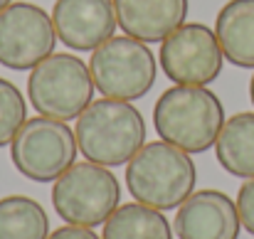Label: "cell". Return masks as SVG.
Wrapping results in <instances>:
<instances>
[{
	"label": "cell",
	"mask_w": 254,
	"mask_h": 239,
	"mask_svg": "<svg viewBox=\"0 0 254 239\" xmlns=\"http://www.w3.org/2000/svg\"><path fill=\"white\" fill-rule=\"evenodd\" d=\"M250 99H252V104H254V77H252V81H250Z\"/></svg>",
	"instance_id": "20"
},
{
	"label": "cell",
	"mask_w": 254,
	"mask_h": 239,
	"mask_svg": "<svg viewBox=\"0 0 254 239\" xmlns=\"http://www.w3.org/2000/svg\"><path fill=\"white\" fill-rule=\"evenodd\" d=\"M50 217L45 207L27 195L0 200V239H47Z\"/></svg>",
	"instance_id": "16"
},
{
	"label": "cell",
	"mask_w": 254,
	"mask_h": 239,
	"mask_svg": "<svg viewBox=\"0 0 254 239\" xmlns=\"http://www.w3.org/2000/svg\"><path fill=\"white\" fill-rule=\"evenodd\" d=\"M217 163L235 178H254V114H235L215 141Z\"/></svg>",
	"instance_id": "14"
},
{
	"label": "cell",
	"mask_w": 254,
	"mask_h": 239,
	"mask_svg": "<svg viewBox=\"0 0 254 239\" xmlns=\"http://www.w3.org/2000/svg\"><path fill=\"white\" fill-rule=\"evenodd\" d=\"M27 121V104L12 81L0 77V148L10 146L22 123Z\"/></svg>",
	"instance_id": "17"
},
{
	"label": "cell",
	"mask_w": 254,
	"mask_h": 239,
	"mask_svg": "<svg viewBox=\"0 0 254 239\" xmlns=\"http://www.w3.org/2000/svg\"><path fill=\"white\" fill-rule=\"evenodd\" d=\"M161 69L175 84L207 86L222 72L225 55L217 35L202 22H188L161 42Z\"/></svg>",
	"instance_id": "9"
},
{
	"label": "cell",
	"mask_w": 254,
	"mask_h": 239,
	"mask_svg": "<svg viewBox=\"0 0 254 239\" xmlns=\"http://www.w3.org/2000/svg\"><path fill=\"white\" fill-rule=\"evenodd\" d=\"M10 2H12V0H0V12H2V10H5V7H7Z\"/></svg>",
	"instance_id": "21"
},
{
	"label": "cell",
	"mask_w": 254,
	"mask_h": 239,
	"mask_svg": "<svg viewBox=\"0 0 254 239\" xmlns=\"http://www.w3.org/2000/svg\"><path fill=\"white\" fill-rule=\"evenodd\" d=\"M121 202V185L116 175L96 163H74L52 187L55 212L77 227H99L111 217Z\"/></svg>",
	"instance_id": "4"
},
{
	"label": "cell",
	"mask_w": 254,
	"mask_h": 239,
	"mask_svg": "<svg viewBox=\"0 0 254 239\" xmlns=\"http://www.w3.org/2000/svg\"><path fill=\"white\" fill-rule=\"evenodd\" d=\"M47 239H101L96 237L89 227H77V225H67V227H60L57 232H52Z\"/></svg>",
	"instance_id": "19"
},
{
	"label": "cell",
	"mask_w": 254,
	"mask_h": 239,
	"mask_svg": "<svg viewBox=\"0 0 254 239\" xmlns=\"http://www.w3.org/2000/svg\"><path fill=\"white\" fill-rule=\"evenodd\" d=\"M215 35L230 64L254 69V0H230L215 20Z\"/></svg>",
	"instance_id": "13"
},
{
	"label": "cell",
	"mask_w": 254,
	"mask_h": 239,
	"mask_svg": "<svg viewBox=\"0 0 254 239\" xmlns=\"http://www.w3.org/2000/svg\"><path fill=\"white\" fill-rule=\"evenodd\" d=\"M52 22L62 45L77 52H94L119 27L114 0H57Z\"/></svg>",
	"instance_id": "10"
},
{
	"label": "cell",
	"mask_w": 254,
	"mask_h": 239,
	"mask_svg": "<svg viewBox=\"0 0 254 239\" xmlns=\"http://www.w3.org/2000/svg\"><path fill=\"white\" fill-rule=\"evenodd\" d=\"M89 72L94 86L104 96L136 101L153 89L158 62L146 42L124 35L111 37L94 50L89 60Z\"/></svg>",
	"instance_id": "6"
},
{
	"label": "cell",
	"mask_w": 254,
	"mask_h": 239,
	"mask_svg": "<svg viewBox=\"0 0 254 239\" xmlns=\"http://www.w3.org/2000/svg\"><path fill=\"white\" fill-rule=\"evenodd\" d=\"M77 136L67 121L35 116L22 123L10 143V158L20 175L32 182H52L77 160Z\"/></svg>",
	"instance_id": "7"
},
{
	"label": "cell",
	"mask_w": 254,
	"mask_h": 239,
	"mask_svg": "<svg viewBox=\"0 0 254 239\" xmlns=\"http://www.w3.org/2000/svg\"><path fill=\"white\" fill-rule=\"evenodd\" d=\"M52 17L35 2H10L0 12V64L15 72L35 69L55 52Z\"/></svg>",
	"instance_id": "8"
},
{
	"label": "cell",
	"mask_w": 254,
	"mask_h": 239,
	"mask_svg": "<svg viewBox=\"0 0 254 239\" xmlns=\"http://www.w3.org/2000/svg\"><path fill=\"white\" fill-rule=\"evenodd\" d=\"M178 239H240V212L237 202L220 190L192 192L175 215Z\"/></svg>",
	"instance_id": "11"
},
{
	"label": "cell",
	"mask_w": 254,
	"mask_h": 239,
	"mask_svg": "<svg viewBox=\"0 0 254 239\" xmlns=\"http://www.w3.org/2000/svg\"><path fill=\"white\" fill-rule=\"evenodd\" d=\"M116 20L128 37L163 42L188 17V0H114Z\"/></svg>",
	"instance_id": "12"
},
{
	"label": "cell",
	"mask_w": 254,
	"mask_h": 239,
	"mask_svg": "<svg viewBox=\"0 0 254 239\" xmlns=\"http://www.w3.org/2000/svg\"><path fill=\"white\" fill-rule=\"evenodd\" d=\"M94 89L91 72L79 57L52 52L32 69L27 79V99L40 116L72 121L91 104Z\"/></svg>",
	"instance_id": "5"
},
{
	"label": "cell",
	"mask_w": 254,
	"mask_h": 239,
	"mask_svg": "<svg viewBox=\"0 0 254 239\" xmlns=\"http://www.w3.org/2000/svg\"><path fill=\"white\" fill-rule=\"evenodd\" d=\"M77 146L89 163L114 168L124 165L146 146L143 114L121 99L91 101L77 116Z\"/></svg>",
	"instance_id": "2"
},
{
	"label": "cell",
	"mask_w": 254,
	"mask_h": 239,
	"mask_svg": "<svg viewBox=\"0 0 254 239\" xmlns=\"http://www.w3.org/2000/svg\"><path fill=\"white\" fill-rule=\"evenodd\" d=\"M197 170L190 156L166 141L146 143L126 163V187L136 202L161 212L180 207L195 190Z\"/></svg>",
	"instance_id": "3"
},
{
	"label": "cell",
	"mask_w": 254,
	"mask_h": 239,
	"mask_svg": "<svg viewBox=\"0 0 254 239\" xmlns=\"http://www.w3.org/2000/svg\"><path fill=\"white\" fill-rule=\"evenodd\" d=\"M237 212L242 227L254 237V178H250L237 192Z\"/></svg>",
	"instance_id": "18"
},
{
	"label": "cell",
	"mask_w": 254,
	"mask_h": 239,
	"mask_svg": "<svg viewBox=\"0 0 254 239\" xmlns=\"http://www.w3.org/2000/svg\"><path fill=\"white\" fill-rule=\"evenodd\" d=\"M225 106L205 86L175 84L153 106V126L170 146L185 153H205L215 146L225 126Z\"/></svg>",
	"instance_id": "1"
},
{
	"label": "cell",
	"mask_w": 254,
	"mask_h": 239,
	"mask_svg": "<svg viewBox=\"0 0 254 239\" xmlns=\"http://www.w3.org/2000/svg\"><path fill=\"white\" fill-rule=\"evenodd\" d=\"M101 239H173V232L161 210L128 202L119 205L104 222Z\"/></svg>",
	"instance_id": "15"
}]
</instances>
